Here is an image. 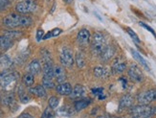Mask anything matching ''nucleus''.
I'll use <instances>...</instances> for the list:
<instances>
[{
    "label": "nucleus",
    "instance_id": "1",
    "mask_svg": "<svg viewBox=\"0 0 156 118\" xmlns=\"http://www.w3.org/2000/svg\"><path fill=\"white\" fill-rule=\"evenodd\" d=\"M2 23L9 28L27 27L32 24V18L27 16H20V13H10L3 18Z\"/></svg>",
    "mask_w": 156,
    "mask_h": 118
},
{
    "label": "nucleus",
    "instance_id": "2",
    "mask_svg": "<svg viewBox=\"0 0 156 118\" xmlns=\"http://www.w3.org/2000/svg\"><path fill=\"white\" fill-rule=\"evenodd\" d=\"M130 113L134 118H150L156 114V107L140 104L130 109Z\"/></svg>",
    "mask_w": 156,
    "mask_h": 118
},
{
    "label": "nucleus",
    "instance_id": "3",
    "mask_svg": "<svg viewBox=\"0 0 156 118\" xmlns=\"http://www.w3.org/2000/svg\"><path fill=\"white\" fill-rule=\"evenodd\" d=\"M105 47V38L101 33H95L93 35L92 41H91V48L94 54L101 55V51Z\"/></svg>",
    "mask_w": 156,
    "mask_h": 118
},
{
    "label": "nucleus",
    "instance_id": "4",
    "mask_svg": "<svg viewBox=\"0 0 156 118\" xmlns=\"http://www.w3.org/2000/svg\"><path fill=\"white\" fill-rule=\"evenodd\" d=\"M37 8V4L35 0H23V1H20L16 5V11L18 13H22V15L35 12Z\"/></svg>",
    "mask_w": 156,
    "mask_h": 118
},
{
    "label": "nucleus",
    "instance_id": "5",
    "mask_svg": "<svg viewBox=\"0 0 156 118\" xmlns=\"http://www.w3.org/2000/svg\"><path fill=\"white\" fill-rule=\"evenodd\" d=\"M16 79L17 73L10 70H3L0 73V87L3 88H7L11 84L15 83Z\"/></svg>",
    "mask_w": 156,
    "mask_h": 118
},
{
    "label": "nucleus",
    "instance_id": "6",
    "mask_svg": "<svg viewBox=\"0 0 156 118\" xmlns=\"http://www.w3.org/2000/svg\"><path fill=\"white\" fill-rule=\"evenodd\" d=\"M137 101L141 105H150L151 103L156 101V88L148 89L141 92L137 96Z\"/></svg>",
    "mask_w": 156,
    "mask_h": 118
},
{
    "label": "nucleus",
    "instance_id": "7",
    "mask_svg": "<svg viewBox=\"0 0 156 118\" xmlns=\"http://www.w3.org/2000/svg\"><path fill=\"white\" fill-rule=\"evenodd\" d=\"M59 60L62 65L65 67H71L74 65V57H73V54L72 51L68 48H63L59 54Z\"/></svg>",
    "mask_w": 156,
    "mask_h": 118
},
{
    "label": "nucleus",
    "instance_id": "8",
    "mask_svg": "<svg viewBox=\"0 0 156 118\" xmlns=\"http://www.w3.org/2000/svg\"><path fill=\"white\" fill-rule=\"evenodd\" d=\"M127 73L130 79L136 83H140L144 80V74L136 65H131L129 68H128Z\"/></svg>",
    "mask_w": 156,
    "mask_h": 118
},
{
    "label": "nucleus",
    "instance_id": "9",
    "mask_svg": "<svg viewBox=\"0 0 156 118\" xmlns=\"http://www.w3.org/2000/svg\"><path fill=\"white\" fill-rule=\"evenodd\" d=\"M0 102L4 106L12 107L13 105V103H15L13 93L12 91H7V90L1 91V93H0Z\"/></svg>",
    "mask_w": 156,
    "mask_h": 118
},
{
    "label": "nucleus",
    "instance_id": "10",
    "mask_svg": "<svg viewBox=\"0 0 156 118\" xmlns=\"http://www.w3.org/2000/svg\"><path fill=\"white\" fill-rule=\"evenodd\" d=\"M115 52H116V49H115V47L113 45H105L104 50L101 51L100 57H101V61H107L114 56Z\"/></svg>",
    "mask_w": 156,
    "mask_h": 118
},
{
    "label": "nucleus",
    "instance_id": "11",
    "mask_svg": "<svg viewBox=\"0 0 156 118\" xmlns=\"http://www.w3.org/2000/svg\"><path fill=\"white\" fill-rule=\"evenodd\" d=\"M54 78L56 79V81L60 84V83H63L66 79V73L65 70L62 66L56 65L54 66Z\"/></svg>",
    "mask_w": 156,
    "mask_h": 118
},
{
    "label": "nucleus",
    "instance_id": "12",
    "mask_svg": "<svg viewBox=\"0 0 156 118\" xmlns=\"http://www.w3.org/2000/svg\"><path fill=\"white\" fill-rule=\"evenodd\" d=\"M126 69V62L121 58H117L112 64V70L114 73H122Z\"/></svg>",
    "mask_w": 156,
    "mask_h": 118
},
{
    "label": "nucleus",
    "instance_id": "13",
    "mask_svg": "<svg viewBox=\"0 0 156 118\" xmlns=\"http://www.w3.org/2000/svg\"><path fill=\"white\" fill-rule=\"evenodd\" d=\"M72 87L69 83H60L56 87V91L59 95H70L72 92Z\"/></svg>",
    "mask_w": 156,
    "mask_h": 118
},
{
    "label": "nucleus",
    "instance_id": "14",
    "mask_svg": "<svg viewBox=\"0 0 156 118\" xmlns=\"http://www.w3.org/2000/svg\"><path fill=\"white\" fill-rule=\"evenodd\" d=\"M78 41L80 44H86L88 43L90 39V33L87 29H80L78 33V36H77Z\"/></svg>",
    "mask_w": 156,
    "mask_h": 118
},
{
    "label": "nucleus",
    "instance_id": "15",
    "mask_svg": "<svg viewBox=\"0 0 156 118\" xmlns=\"http://www.w3.org/2000/svg\"><path fill=\"white\" fill-rule=\"evenodd\" d=\"M41 70V65H40V62L37 60H33L29 65L27 66V71L29 73H32L33 75L38 74Z\"/></svg>",
    "mask_w": 156,
    "mask_h": 118
},
{
    "label": "nucleus",
    "instance_id": "16",
    "mask_svg": "<svg viewBox=\"0 0 156 118\" xmlns=\"http://www.w3.org/2000/svg\"><path fill=\"white\" fill-rule=\"evenodd\" d=\"M132 104H133V97L129 94H126L121 98L119 108L121 109H127V108H130L132 106Z\"/></svg>",
    "mask_w": 156,
    "mask_h": 118
},
{
    "label": "nucleus",
    "instance_id": "17",
    "mask_svg": "<svg viewBox=\"0 0 156 118\" xmlns=\"http://www.w3.org/2000/svg\"><path fill=\"white\" fill-rule=\"evenodd\" d=\"M30 92L37 97H40V98H45L46 97V90L42 85H37L34 87H31Z\"/></svg>",
    "mask_w": 156,
    "mask_h": 118
},
{
    "label": "nucleus",
    "instance_id": "18",
    "mask_svg": "<svg viewBox=\"0 0 156 118\" xmlns=\"http://www.w3.org/2000/svg\"><path fill=\"white\" fill-rule=\"evenodd\" d=\"M83 94H84V88L80 85H77L75 87L72 89V92H71V94L69 96H70L71 99L76 100V99L81 98V97L83 96Z\"/></svg>",
    "mask_w": 156,
    "mask_h": 118
},
{
    "label": "nucleus",
    "instance_id": "19",
    "mask_svg": "<svg viewBox=\"0 0 156 118\" xmlns=\"http://www.w3.org/2000/svg\"><path fill=\"white\" fill-rule=\"evenodd\" d=\"M12 65V62L7 55L0 56V69H2V70H9Z\"/></svg>",
    "mask_w": 156,
    "mask_h": 118
},
{
    "label": "nucleus",
    "instance_id": "20",
    "mask_svg": "<svg viewBox=\"0 0 156 118\" xmlns=\"http://www.w3.org/2000/svg\"><path fill=\"white\" fill-rule=\"evenodd\" d=\"M42 70H43V75L45 77L54 78V66L52 65V61L44 62Z\"/></svg>",
    "mask_w": 156,
    "mask_h": 118
},
{
    "label": "nucleus",
    "instance_id": "21",
    "mask_svg": "<svg viewBox=\"0 0 156 118\" xmlns=\"http://www.w3.org/2000/svg\"><path fill=\"white\" fill-rule=\"evenodd\" d=\"M131 54H132V56H133V58L136 60L139 64L143 66L146 70H147V71H150V66H148V65L147 64V61L144 60V58L141 56V55L137 52V51H135L134 49H131Z\"/></svg>",
    "mask_w": 156,
    "mask_h": 118
},
{
    "label": "nucleus",
    "instance_id": "22",
    "mask_svg": "<svg viewBox=\"0 0 156 118\" xmlns=\"http://www.w3.org/2000/svg\"><path fill=\"white\" fill-rule=\"evenodd\" d=\"M91 103L90 99H80V100H78L75 102L74 104V108H75L76 110H81V109H84L85 108H87V106L89 105Z\"/></svg>",
    "mask_w": 156,
    "mask_h": 118
},
{
    "label": "nucleus",
    "instance_id": "23",
    "mask_svg": "<svg viewBox=\"0 0 156 118\" xmlns=\"http://www.w3.org/2000/svg\"><path fill=\"white\" fill-rule=\"evenodd\" d=\"M13 44V41L9 39V38H7L5 36H1L0 37V48L1 49H9L10 47H12V45Z\"/></svg>",
    "mask_w": 156,
    "mask_h": 118
},
{
    "label": "nucleus",
    "instance_id": "24",
    "mask_svg": "<svg viewBox=\"0 0 156 118\" xmlns=\"http://www.w3.org/2000/svg\"><path fill=\"white\" fill-rule=\"evenodd\" d=\"M35 75H33L32 73H26L23 75L22 77V83L23 85L26 86V87H32L34 85V83H35V77H34Z\"/></svg>",
    "mask_w": 156,
    "mask_h": 118
},
{
    "label": "nucleus",
    "instance_id": "25",
    "mask_svg": "<svg viewBox=\"0 0 156 118\" xmlns=\"http://www.w3.org/2000/svg\"><path fill=\"white\" fill-rule=\"evenodd\" d=\"M93 73H94L95 77L101 78V77H105V76L107 75V70L103 66H96L94 68Z\"/></svg>",
    "mask_w": 156,
    "mask_h": 118
},
{
    "label": "nucleus",
    "instance_id": "26",
    "mask_svg": "<svg viewBox=\"0 0 156 118\" xmlns=\"http://www.w3.org/2000/svg\"><path fill=\"white\" fill-rule=\"evenodd\" d=\"M18 96H19V99L22 103H28L30 101V97L28 96L25 92V90L23 88V87H18Z\"/></svg>",
    "mask_w": 156,
    "mask_h": 118
},
{
    "label": "nucleus",
    "instance_id": "27",
    "mask_svg": "<svg viewBox=\"0 0 156 118\" xmlns=\"http://www.w3.org/2000/svg\"><path fill=\"white\" fill-rule=\"evenodd\" d=\"M75 62L77 64V66L79 68H81L83 67L84 65H85V59H84V56L81 53L78 52L75 56Z\"/></svg>",
    "mask_w": 156,
    "mask_h": 118
},
{
    "label": "nucleus",
    "instance_id": "28",
    "mask_svg": "<svg viewBox=\"0 0 156 118\" xmlns=\"http://www.w3.org/2000/svg\"><path fill=\"white\" fill-rule=\"evenodd\" d=\"M3 36L9 38V39H11L12 40V39H19L20 37L22 36V33H20L18 31H7V32H5L3 34Z\"/></svg>",
    "mask_w": 156,
    "mask_h": 118
},
{
    "label": "nucleus",
    "instance_id": "29",
    "mask_svg": "<svg viewBox=\"0 0 156 118\" xmlns=\"http://www.w3.org/2000/svg\"><path fill=\"white\" fill-rule=\"evenodd\" d=\"M42 86L46 88H53L55 87V83L53 81V78L49 77H44L42 78Z\"/></svg>",
    "mask_w": 156,
    "mask_h": 118
},
{
    "label": "nucleus",
    "instance_id": "30",
    "mask_svg": "<svg viewBox=\"0 0 156 118\" xmlns=\"http://www.w3.org/2000/svg\"><path fill=\"white\" fill-rule=\"evenodd\" d=\"M58 103H59V99L58 98L57 96H52L49 98L48 100V104H49V107L52 108L53 109H55L58 108Z\"/></svg>",
    "mask_w": 156,
    "mask_h": 118
},
{
    "label": "nucleus",
    "instance_id": "31",
    "mask_svg": "<svg viewBox=\"0 0 156 118\" xmlns=\"http://www.w3.org/2000/svg\"><path fill=\"white\" fill-rule=\"evenodd\" d=\"M41 118H55V112H54L53 109L50 107L46 108L41 115Z\"/></svg>",
    "mask_w": 156,
    "mask_h": 118
},
{
    "label": "nucleus",
    "instance_id": "32",
    "mask_svg": "<svg viewBox=\"0 0 156 118\" xmlns=\"http://www.w3.org/2000/svg\"><path fill=\"white\" fill-rule=\"evenodd\" d=\"M40 56H41V60H42V61H43V64H44V62L52 61L51 56H50V53H49L48 51H47V50H45V49L41 50V54H40Z\"/></svg>",
    "mask_w": 156,
    "mask_h": 118
},
{
    "label": "nucleus",
    "instance_id": "33",
    "mask_svg": "<svg viewBox=\"0 0 156 118\" xmlns=\"http://www.w3.org/2000/svg\"><path fill=\"white\" fill-rule=\"evenodd\" d=\"M126 32L128 33V35L131 37V39L135 41V42H137V43H139L140 42V39H139V37H138V35L135 33L132 29H130V28H126Z\"/></svg>",
    "mask_w": 156,
    "mask_h": 118
},
{
    "label": "nucleus",
    "instance_id": "34",
    "mask_svg": "<svg viewBox=\"0 0 156 118\" xmlns=\"http://www.w3.org/2000/svg\"><path fill=\"white\" fill-rule=\"evenodd\" d=\"M59 113L62 115H70L72 113V110L69 107H62L59 109Z\"/></svg>",
    "mask_w": 156,
    "mask_h": 118
},
{
    "label": "nucleus",
    "instance_id": "35",
    "mask_svg": "<svg viewBox=\"0 0 156 118\" xmlns=\"http://www.w3.org/2000/svg\"><path fill=\"white\" fill-rule=\"evenodd\" d=\"M139 24H140V26H142V27H143V28H145V29H147L148 32H150V33H151L152 35H153V36L154 37H156V34H155V32H154V30L151 28V27H150V26H148L147 24H146V23H144V22H139Z\"/></svg>",
    "mask_w": 156,
    "mask_h": 118
},
{
    "label": "nucleus",
    "instance_id": "36",
    "mask_svg": "<svg viewBox=\"0 0 156 118\" xmlns=\"http://www.w3.org/2000/svg\"><path fill=\"white\" fill-rule=\"evenodd\" d=\"M43 37H44V31L42 29H38L37 32V40L40 41L41 39H43Z\"/></svg>",
    "mask_w": 156,
    "mask_h": 118
},
{
    "label": "nucleus",
    "instance_id": "37",
    "mask_svg": "<svg viewBox=\"0 0 156 118\" xmlns=\"http://www.w3.org/2000/svg\"><path fill=\"white\" fill-rule=\"evenodd\" d=\"M104 89L103 88H93L92 89V92L95 94V95H97V96H100L101 94H104Z\"/></svg>",
    "mask_w": 156,
    "mask_h": 118
},
{
    "label": "nucleus",
    "instance_id": "38",
    "mask_svg": "<svg viewBox=\"0 0 156 118\" xmlns=\"http://www.w3.org/2000/svg\"><path fill=\"white\" fill-rule=\"evenodd\" d=\"M10 4L9 3H7V2H5V1H3V0H0V12H2V11H4L7 7H8Z\"/></svg>",
    "mask_w": 156,
    "mask_h": 118
},
{
    "label": "nucleus",
    "instance_id": "39",
    "mask_svg": "<svg viewBox=\"0 0 156 118\" xmlns=\"http://www.w3.org/2000/svg\"><path fill=\"white\" fill-rule=\"evenodd\" d=\"M51 32H52V35H53V37H57V36H58L59 34H62V29H59V28H56V29L52 30Z\"/></svg>",
    "mask_w": 156,
    "mask_h": 118
},
{
    "label": "nucleus",
    "instance_id": "40",
    "mask_svg": "<svg viewBox=\"0 0 156 118\" xmlns=\"http://www.w3.org/2000/svg\"><path fill=\"white\" fill-rule=\"evenodd\" d=\"M17 118H34V117L29 113H22L21 115H19Z\"/></svg>",
    "mask_w": 156,
    "mask_h": 118
},
{
    "label": "nucleus",
    "instance_id": "41",
    "mask_svg": "<svg viewBox=\"0 0 156 118\" xmlns=\"http://www.w3.org/2000/svg\"><path fill=\"white\" fill-rule=\"evenodd\" d=\"M53 37V35H52V32L50 31V32H48L46 35H44V37H43V39H50V38H52Z\"/></svg>",
    "mask_w": 156,
    "mask_h": 118
},
{
    "label": "nucleus",
    "instance_id": "42",
    "mask_svg": "<svg viewBox=\"0 0 156 118\" xmlns=\"http://www.w3.org/2000/svg\"><path fill=\"white\" fill-rule=\"evenodd\" d=\"M63 2H65L66 4H71L73 2V0H63Z\"/></svg>",
    "mask_w": 156,
    "mask_h": 118
},
{
    "label": "nucleus",
    "instance_id": "43",
    "mask_svg": "<svg viewBox=\"0 0 156 118\" xmlns=\"http://www.w3.org/2000/svg\"><path fill=\"white\" fill-rule=\"evenodd\" d=\"M99 118H107V117H105V116H101V117H99Z\"/></svg>",
    "mask_w": 156,
    "mask_h": 118
}]
</instances>
